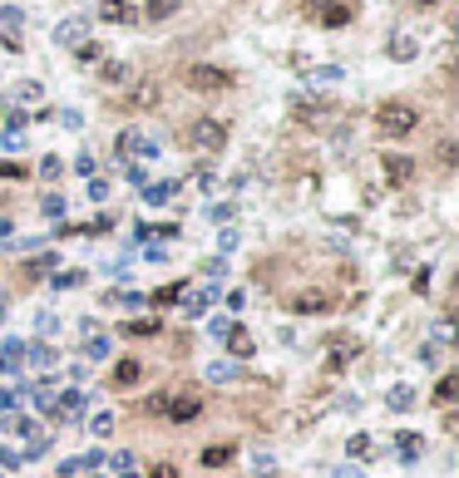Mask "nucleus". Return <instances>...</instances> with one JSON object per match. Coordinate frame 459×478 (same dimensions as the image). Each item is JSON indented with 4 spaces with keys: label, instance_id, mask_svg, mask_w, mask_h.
Masks as SVG:
<instances>
[{
    "label": "nucleus",
    "instance_id": "6",
    "mask_svg": "<svg viewBox=\"0 0 459 478\" xmlns=\"http://www.w3.org/2000/svg\"><path fill=\"white\" fill-rule=\"evenodd\" d=\"M380 178H385L390 188H405V183L415 178V158H410V153H380Z\"/></svg>",
    "mask_w": 459,
    "mask_h": 478
},
{
    "label": "nucleus",
    "instance_id": "40",
    "mask_svg": "<svg viewBox=\"0 0 459 478\" xmlns=\"http://www.w3.org/2000/svg\"><path fill=\"white\" fill-rule=\"evenodd\" d=\"M336 478H360V474H355V469H336Z\"/></svg>",
    "mask_w": 459,
    "mask_h": 478
},
{
    "label": "nucleus",
    "instance_id": "38",
    "mask_svg": "<svg viewBox=\"0 0 459 478\" xmlns=\"http://www.w3.org/2000/svg\"><path fill=\"white\" fill-rule=\"evenodd\" d=\"M148 478H178V469H173V464H153V474Z\"/></svg>",
    "mask_w": 459,
    "mask_h": 478
},
{
    "label": "nucleus",
    "instance_id": "7",
    "mask_svg": "<svg viewBox=\"0 0 459 478\" xmlns=\"http://www.w3.org/2000/svg\"><path fill=\"white\" fill-rule=\"evenodd\" d=\"M297 316H326V311H336V301H331V291H316V287H306V291H297L292 301H287Z\"/></svg>",
    "mask_w": 459,
    "mask_h": 478
},
{
    "label": "nucleus",
    "instance_id": "27",
    "mask_svg": "<svg viewBox=\"0 0 459 478\" xmlns=\"http://www.w3.org/2000/svg\"><path fill=\"white\" fill-rule=\"evenodd\" d=\"M400 459H405V464L420 459V439H415V434H400Z\"/></svg>",
    "mask_w": 459,
    "mask_h": 478
},
{
    "label": "nucleus",
    "instance_id": "16",
    "mask_svg": "<svg viewBox=\"0 0 459 478\" xmlns=\"http://www.w3.org/2000/svg\"><path fill=\"white\" fill-rule=\"evenodd\" d=\"M178 10H183V0H148V5H143V20L158 25V20H173Z\"/></svg>",
    "mask_w": 459,
    "mask_h": 478
},
{
    "label": "nucleus",
    "instance_id": "21",
    "mask_svg": "<svg viewBox=\"0 0 459 478\" xmlns=\"http://www.w3.org/2000/svg\"><path fill=\"white\" fill-rule=\"evenodd\" d=\"M455 394H459V375L450 370V375H440V384H435V399H440V404H455Z\"/></svg>",
    "mask_w": 459,
    "mask_h": 478
},
{
    "label": "nucleus",
    "instance_id": "13",
    "mask_svg": "<svg viewBox=\"0 0 459 478\" xmlns=\"http://www.w3.org/2000/svg\"><path fill=\"white\" fill-rule=\"evenodd\" d=\"M128 79H133V65H123V60H104V65H99V84L118 89V84H128Z\"/></svg>",
    "mask_w": 459,
    "mask_h": 478
},
{
    "label": "nucleus",
    "instance_id": "26",
    "mask_svg": "<svg viewBox=\"0 0 459 478\" xmlns=\"http://www.w3.org/2000/svg\"><path fill=\"white\" fill-rule=\"evenodd\" d=\"M123 330H128V335H158V321H153V316H143V321H128Z\"/></svg>",
    "mask_w": 459,
    "mask_h": 478
},
{
    "label": "nucleus",
    "instance_id": "2",
    "mask_svg": "<svg viewBox=\"0 0 459 478\" xmlns=\"http://www.w3.org/2000/svg\"><path fill=\"white\" fill-rule=\"evenodd\" d=\"M228 133H232L228 118H213V113H198V118L183 128V138H188L198 153H223V148H228Z\"/></svg>",
    "mask_w": 459,
    "mask_h": 478
},
{
    "label": "nucleus",
    "instance_id": "19",
    "mask_svg": "<svg viewBox=\"0 0 459 478\" xmlns=\"http://www.w3.org/2000/svg\"><path fill=\"white\" fill-rule=\"evenodd\" d=\"M79 409H84V394H79V389H70L65 399H55V414H60V419H74Z\"/></svg>",
    "mask_w": 459,
    "mask_h": 478
},
{
    "label": "nucleus",
    "instance_id": "9",
    "mask_svg": "<svg viewBox=\"0 0 459 478\" xmlns=\"http://www.w3.org/2000/svg\"><path fill=\"white\" fill-rule=\"evenodd\" d=\"M218 335H223L228 355H237V360H252V355H257V340L247 335V326H218Z\"/></svg>",
    "mask_w": 459,
    "mask_h": 478
},
{
    "label": "nucleus",
    "instance_id": "28",
    "mask_svg": "<svg viewBox=\"0 0 459 478\" xmlns=\"http://www.w3.org/2000/svg\"><path fill=\"white\" fill-rule=\"evenodd\" d=\"M35 99H40V84H35V79L15 84V104H35Z\"/></svg>",
    "mask_w": 459,
    "mask_h": 478
},
{
    "label": "nucleus",
    "instance_id": "14",
    "mask_svg": "<svg viewBox=\"0 0 459 478\" xmlns=\"http://www.w3.org/2000/svg\"><path fill=\"white\" fill-rule=\"evenodd\" d=\"M133 153H143V158H148V153H153V143H143V133H138V128H123V133H118V158H133Z\"/></svg>",
    "mask_w": 459,
    "mask_h": 478
},
{
    "label": "nucleus",
    "instance_id": "10",
    "mask_svg": "<svg viewBox=\"0 0 459 478\" xmlns=\"http://www.w3.org/2000/svg\"><path fill=\"white\" fill-rule=\"evenodd\" d=\"M385 55H390L395 65H410V60L420 55V35H415V30H395V35L385 40Z\"/></svg>",
    "mask_w": 459,
    "mask_h": 478
},
{
    "label": "nucleus",
    "instance_id": "18",
    "mask_svg": "<svg viewBox=\"0 0 459 478\" xmlns=\"http://www.w3.org/2000/svg\"><path fill=\"white\" fill-rule=\"evenodd\" d=\"M385 404H390V409H395V414H405V409H410V404H415V389H410V384H395V389H390V394H385Z\"/></svg>",
    "mask_w": 459,
    "mask_h": 478
},
{
    "label": "nucleus",
    "instance_id": "32",
    "mask_svg": "<svg viewBox=\"0 0 459 478\" xmlns=\"http://www.w3.org/2000/svg\"><path fill=\"white\" fill-rule=\"evenodd\" d=\"M208 380H237V365H223V360L208 365Z\"/></svg>",
    "mask_w": 459,
    "mask_h": 478
},
{
    "label": "nucleus",
    "instance_id": "41",
    "mask_svg": "<svg viewBox=\"0 0 459 478\" xmlns=\"http://www.w3.org/2000/svg\"><path fill=\"white\" fill-rule=\"evenodd\" d=\"M104 5H109V10H114V5H123V0H104Z\"/></svg>",
    "mask_w": 459,
    "mask_h": 478
},
{
    "label": "nucleus",
    "instance_id": "8",
    "mask_svg": "<svg viewBox=\"0 0 459 478\" xmlns=\"http://www.w3.org/2000/svg\"><path fill=\"white\" fill-rule=\"evenodd\" d=\"M158 104V84L153 79H128V94H123V113H143Z\"/></svg>",
    "mask_w": 459,
    "mask_h": 478
},
{
    "label": "nucleus",
    "instance_id": "1",
    "mask_svg": "<svg viewBox=\"0 0 459 478\" xmlns=\"http://www.w3.org/2000/svg\"><path fill=\"white\" fill-rule=\"evenodd\" d=\"M420 128V109L410 99H380L375 109V133L380 138H410Z\"/></svg>",
    "mask_w": 459,
    "mask_h": 478
},
{
    "label": "nucleus",
    "instance_id": "20",
    "mask_svg": "<svg viewBox=\"0 0 459 478\" xmlns=\"http://www.w3.org/2000/svg\"><path fill=\"white\" fill-rule=\"evenodd\" d=\"M84 355H89V360H104V355H109V335L89 330V335H84Z\"/></svg>",
    "mask_w": 459,
    "mask_h": 478
},
{
    "label": "nucleus",
    "instance_id": "5",
    "mask_svg": "<svg viewBox=\"0 0 459 478\" xmlns=\"http://www.w3.org/2000/svg\"><path fill=\"white\" fill-rule=\"evenodd\" d=\"M302 10H306V15H316L326 30L350 25V5H345V0H302Z\"/></svg>",
    "mask_w": 459,
    "mask_h": 478
},
{
    "label": "nucleus",
    "instance_id": "4",
    "mask_svg": "<svg viewBox=\"0 0 459 478\" xmlns=\"http://www.w3.org/2000/svg\"><path fill=\"white\" fill-rule=\"evenodd\" d=\"M292 123H302V128H331L336 123V104H326V99H292Z\"/></svg>",
    "mask_w": 459,
    "mask_h": 478
},
{
    "label": "nucleus",
    "instance_id": "29",
    "mask_svg": "<svg viewBox=\"0 0 459 478\" xmlns=\"http://www.w3.org/2000/svg\"><path fill=\"white\" fill-rule=\"evenodd\" d=\"M168 399H173V394H168V389H158V394H148V399H143V409H148V414H163V409H168Z\"/></svg>",
    "mask_w": 459,
    "mask_h": 478
},
{
    "label": "nucleus",
    "instance_id": "24",
    "mask_svg": "<svg viewBox=\"0 0 459 478\" xmlns=\"http://www.w3.org/2000/svg\"><path fill=\"white\" fill-rule=\"evenodd\" d=\"M370 449H375V444H370V434H350V444H345V454H350V459H370Z\"/></svg>",
    "mask_w": 459,
    "mask_h": 478
},
{
    "label": "nucleus",
    "instance_id": "37",
    "mask_svg": "<svg viewBox=\"0 0 459 478\" xmlns=\"http://www.w3.org/2000/svg\"><path fill=\"white\" fill-rule=\"evenodd\" d=\"M20 20H25V15H20L15 5H0V25H20Z\"/></svg>",
    "mask_w": 459,
    "mask_h": 478
},
{
    "label": "nucleus",
    "instance_id": "3",
    "mask_svg": "<svg viewBox=\"0 0 459 478\" xmlns=\"http://www.w3.org/2000/svg\"><path fill=\"white\" fill-rule=\"evenodd\" d=\"M183 84H188L193 94H223L237 79H232V70H223V65H188V70H183Z\"/></svg>",
    "mask_w": 459,
    "mask_h": 478
},
{
    "label": "nucleus",
    "instance_id": "11",
    "mask_svg": "<svg viewBox=\"0 0 459 478\" xmlns=\"http://www.w3.org/2000/svg\"><path fill=\"white\" fill-rule=\"evenodd\" d=\"M89 40V20H79V15H70V20H60L55 25V45H65V50H74V45H84Z\"/></svg>",
    "mask_w": 459,
    "mask_h": 478
},
{
    "label": "nucleus",
    "instance_id": "12",
    "mask_svg": "<svg viewBox=\"0 0 459 478\" xmlns=\"http://www.w3.org/2000/svg\"><path fill=\"white\" fill-rule=\"evenodd\" d=\"M163 414H168L173 424H188V419H198V414H203V394H173Z\"/></svg>",
    "mask_w": 459,
    "mask_h": 478
},
{
    "label": "nucleus",
    "instance_id": "30",
    "mask_svg": "<svg viewBox=\"0 0 459 478\" xmlns=\"http://www.w3.org/2000/svg\"><path fill=\"white\" fill-rule=\"evenodd\" d=\"M173 192H178V183H158V188H148V192H143V197H148V202H168Z\"/></svg>",
    "mask_w": 459,
    "mask_h": 478
},
{
    "label": "nucleus",
    "instance_id": "36",
    "mask_svg": "<svg viewBox=\"0 0 459 478\" xmlns=\"http://www.w3.org/2000/svg\"><path fill=\"white\" fill-rule=\"evenodd\" d=\"M0 178L15 183V178H25V168H20V163H0Z\"/></svg>",
    "mask_w": 459,
    "mask_h": 478
},
{
    "label": "nucleus",
    "instance_id": "39",
    "mask_svg": "<svg viewBox=\"0 0 459 478\" xmlns=\"http://www.w3.org/2000/svg\"><path fill=\"white\" fill-rule=\"evenodd\" d=\"M410 5H415V10H435L440 0H410Z\"/></svg>",
    "mask_w": 459,
    "mask_h": 478
},
{
    "label": "nucleus",
    "instance_id": "25",
    "mask_svg": "<svg viewBox=\"0 0 459 478\" xmlns=\"http://www.w3.org/2000/svg\"><path fill=\"white\" fill-rule=\"evenodd\" d=\"M311 79L316 84H336V79H345V70L341 65H321V70H311Z\"/></svg>",
    "mask_w": 459,
    "mask_h": 478
},
{
    "label": "nucleus",
    "instance_id": "33",
    "mask_svg": "<svg viewBox=\"0 0 459 478\" xmlns=\"http://www.w3.org/2000/svg\"><path fill=\"white\" fill-rule=\"evenodd\" d=\"M435 340H440V345H450V340H455V321H450V316L435 326Z\"/></svg>",
    "mask_w": 459,
    "mask_h": 478
},
{
    "label": "nucleus",
    "instance_id": "34",
    "mask_svg": "<svg viewBox=\"0 0 459 478\" xmlns=\"http://www.w3.org/2000/svg\"><path fill=\"white\" fill-rule=\"evenodd\" d=\"M213 296H218V291H203V296H193V301H188V316H203V306H208Z\"/></svg>",
    "mask_w": 459,
    "mask_h": 478
},
{
    "label": "nucleus",
    "instance_id": "15",
    "mask_svg": "<svg viewBox=\"0 0 459 478\" xmlns=\"http://www.w3.org/2000/svg\"><path fill=\"white\" fill-rule=\"evenodd\" d=\"M237 459V444H208L203 449V469H228Z\"/></svg>",
    "mask_w": 459,
    "mask_h": 478
},
{
    "label": "nucleus",
    "instance_id": "23",
    "mask_svg": "<svg viewBox=\"0 0 459 478\" xmlns=\"http://www.w3.org/2000/svg\"><path fill=\"white\" fill-rule=\"evenodd\" d=\"M89 434H94V439H109V434H114V414H109V409H104V414H89Z\"/></svg>",
    "mask_w": 459,
    "mask_h": 478
},
{
    "label": "nucleus",
    "instance_id": "22",
    "mask_svg": "<svg viewBox=\"0 0 459 478\" xmlns=\"http://www.w3.org/2000/svg\"><path fill=\"white\" fill-rule=\"evenodd\" d=\"M178 301H183V282H168L153 291V306H178Z\"/></svg>",
    "mask_w": 459,
    "mask_h": 478
},
{
    "label": "nucleus",
    "instance_id": "17",
    "mask_svg": "<svg viewBox=\"0 0 459 478\" xmlns=\"http://www.w3.org/2000/svg\"><path fill=\"white\" fill-rule=\"evenodd\" d=\"M138 380H143V360H118L114 365V389H128Z\"/></svg>",
    "mask_w": 459,
    "mask_h": 478
},
{
    "label": "nucleus",
    "instance_id": "31",
    "mask_svg": "<svg viewBox=\"0 0 459 478\" xmlns=\"http://www.w3.org/2000/svg\"><path fill=\"white\" fill-rule=\"evenodd\" d=\"M74 55H79V60H84V65H94V60H99V55H104V50H99V45H94V40H84V45H74Z\"/></svg>",
    "mask_w": 459,
    "mask_h": 478
},
{
    "label": "nucleus",
    "instance_id": "35",
    "mask_svg": "<svg viewBox=\"0 0 459 478\" xmlns=\"http://www.w3.org/2000/svg\"><path fill=\"white\" fill-rule=\"evenodd\" d=\"M40 173H45V178H60V173H65V163H60V158H45V163H40Z\"/></svg>",
    "mask_w": 459,
    "mask_h": 478
}]
</instances>
